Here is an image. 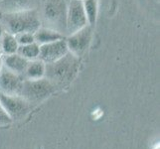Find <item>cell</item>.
Segmentation results:
<instances>
[{
  "mask_svg": "<svg viewBox=\"0 0 160 149\" xmlns=\"http://www.w3.org/2000/svg\"><path fill=\"white\" fill-rule=\"evenodd\" d=\"M68 0H38L37 11L41 25L56 30L66 37Z\"/></svg>",
  "mask_w": 160,
  "mask_h": 149,
  "instance_id": "1",
  "label": "cell"
},
{
  "mask_svg": "<svg viewBox=\"0 0 160 149\" xmlns=\"http://www.w3.org/2000/svg\"><path fill=\"white\" fill-rule=\"evenodd\" d=\"M80 66L79 58L68 52L64 57L53 63L46 64L45 78L56 87L68 85L78 73Z\"/></svg>",
  "mask_w": 160,
  "mask_h": 149,
  "instance_id": "2",
  "label": "cell"
},
{
  "mask_svg": "<svg viewBox=\"0 0 160 149\" xmlns=\"http://www.w3.org/2000/svg\"><path fill=\"white\" fill-rule=\"evenodd\" d=\"M0 21L4 26L5 32L13 35L24 32L35 33L42 26L37 9L15 13H4L1 14Z\"/></svg>",
  "mask_w": 160,
  "mask_h": 149,
  "instance_id": "3",
  "label": "cell"
},
{
  "mask_svg": "<svg viewBox=\"0 0 160 149\" xmlns=\"http://www.w3.org/2000/svg\"><path fill=\"white\" fill-rule=\"evenodd\" d=\"M56 90L52 82L46 78L38 80L24 79L19 96L25 98L29 103H38L50 97Z\"/></svg>",
  "mask_w": 160,
  "mask_h": 149,
  "instance_id": "4",
  "label": "cell"
},
{
  "mask_svg": "<svg viewBox=\"0 0 160 149\" xmlns=\"http://www.w3.org/2000/svg\"><path fill=\"white\" fill-rule=\"evenodd\" d=\"M0 103L12 121L23 118L31 109V103L19 95L0 92Z\"/></svg>",
  "mask_w": 160,
  "mask_h": 149,
  "instance_id": "5",
  "label": "cell"
},
{
  "mask_svg": "<svg viewBox=\"0 0 160 149\" xmlns=\"http://www.w3.org/2000/svg\"><path fill=\"white\" fill-rule=\"evenodd\" d=\"M92 37V26L87 25L82 29L66 36V43L69 52L80 58L90 47Z\"/></svg>",
  "mask_w": 160,
  "mask_h": 149,
  "instance_id": "6",
  "label": "cell"
},
{
  "mask_svg": "<svg viewBox=\"0 0 160 149\" xmlns=\"http://www.w3.org/2000/svg\"><path fill=\"white\" fill-rule=\"evenodd\" d=\"M88 24L87 16L82 0H68L67 17H66V35L82 29Z\"/></svg>",
  "mask_w": 160,
  "mask_h": 149,
  "instance_id": "7",
  "label": "cell"
},
{
  "mask_svg": "<svg viewBox=\"0 0 160 149\" xmlns=\"http://www.w3.org/2000/svg\"><path fill=\"white\" fill-rule=\"evenodd\" d=\"M68 52L69 49L65 37L63 39L40 45L39 59L45 64H50L64 57Z\"/></svg>",
  "mask_w": 160,
  "mask_h": 149,
  "instance_id": "8",
  "label": "cell"
},
{
  "mask_svg": "<svg viewBox=\"0 0 160 149\" xmlns=\"http://www.w3.org/2000/svg\"><path fill=\"white\" fill-rule=\"evenodd\" d=\"M23 80V76L15 74L2 65L0 68V92L6 95H19Z\"/></svg>",
  "mask_w": 160,
  "mask_h": 149,
  "instance_id": "9",
  "label": "cell"
},
{
  "mask_svg": "<svg viewBox=\"0 0 160 149\" xmlns=\"http://www.w3.org/2000/svg\"><path fill=\"white\" fill-rule=\"evenodd\" d=\"M38 0H0V14L37 9Z\"/></svg>",
  "mask_w": 160,
  "mask_h": 149,
  "instance_id": "10",
  "label": "cell"
},
{
  "mask_svg": "<svg viewBox=\"0 0 160 149\" xmlns=\"http://www.w3.org/2000/svg\"><path fill=\"white\" fill-rule=\"evenodd\" d=\"M28 63L29 61L24 57H22L18 53L4 55L2 57V65L4 67H6L8 70L12 71L15 74H18L20 76L24 75V72Z\"/></svg>",
  "mask_w": 160,
  "mask_h": 149,
  "instance_id": "11",
  "label": "cell"
},
{
  "mask_svg": "<svg viewBox=\"0 0 160 149\" xmlns=\"http://www.w3.org/2000/svg\"><path fill=\"white\" fill-rule=\"evenodd\" d=\"M34 37L35 42L38 45H44V44H48L65 38L62 33L44 26H41L39 29L36 30V32L34 33Z\"/></svg>",
  "mask_w": 160,
  "mask_h": 149,
  "instance_id": "12",
  "label": "cell"
},
{
  "mask_svg": "<svg viewBox=\"0 0 160 149\" xmlns=\"http://www.w3.org/2000/svg\"><path fill=\"white\" fill-rule=\"evenodd\" d=\"M46 64L40 59L29 61L26 70L24 72L23 78L28 80H38L45 78Z\"/></svg>",
  "mask_w": 160,
  "mask_h": 149,
  "instance_id": "13",
  "label": "cell"
},
{
  "mask_svg": "<svg viewBox=\"0 0 160 149\" xmlns=\"http://www.w3.org/2000/svg\"><path fill=\"white\" fill-rule=\"evenodd\" d=\"M0 47H1L2 56H4V55H11L17 53L19 44L17 40H16L15 35L5 32L2 38L0 39Z\"/></svg>",
  "mask_w": 160,
  "mask_h": 149,
  "instance_id": "14",
  "label": "cell"
},
{
  "mask_svg": "<svg viewBox=\"0 0 160 149\" xmlns=\"http://www.w3.org/2000/svg\"><path fill=\"white\" fill-rule=\"evenodd\" d=\"M82 3L87 16L88 24L93 26L96 24L98 19V0H82Z\"/></svg>",
  "mask_w": 160,
  "mask_h": 149,
  "instance_id": "15",
  "label": "cell"
},
{
  "mask_svg": "<svg viewBox=\"0 0 160 149\" xmlns=\"http://www.w3.org/2000/svg\"><path fill=\"white\" fill-rule=\"evenodd\" d=\"M17 53L28 61L39 59L40 45H38L36 42L27 44V45H21L18 47Z\"/></svg>",
  "mask_w": 160,
  "mask_h": 149,
  "instance_id": "16",
  "label": "cell"
},
{
  "mask_svg": "<svg viewBox=\"0 0 160 149\" xmlns=\"http://www.w3.org/2000/svg\"><path fill=\"white\" fill-rule=\"evenodd\" d=\"M16 40H17L19 46L21 45H27V44H31L35 42V37L34 33H29V32H24L20 33V34L15 35Z\"/></svg>",
  "mask_w": 160,
  "mask_h": 149,
  "instance_id": "17",
  "label": "cell"
},
{
  "mask_svg": "<svg viewBox=\"0 0 160 149\" xmlns=\"http://www.w3.org/2000/svg\"><path fill=\"white\" fill-rule=\"evenodd\" d=\"M11 122H12V119L9 117V115L6 113L1 103H0V125H6Z\"/></svg>",
  "mask_w": 160,
  "mask_h": 149,
  "instance_id": "18",
  "label": "cell"
},
{
  "mask_svg": "<svg viewBox=\"0 0 160 149\" xmlns=\"http://www.w3.org/2000/svg\"><path fill=\"white\" fill-rule=\"evenodd\" d=\"M4 33H5V29H4V26L2 24V22L0 21V39L2 38V36L4 35Z\"/></svg>",
  "mask_w": 160,
  "mask_h": 149,
  "instance_id": "19",
  "label": "cell"
},
{
  "mask_svg": "<svg viewBox=\"0 0 160 149\" xmlns=\"http://www.w3.org/2000/svg\"><path fill=\"white\" fill-rule=\"evenodd\" d=\"M2 67V57H0V68Z\"/></svg>",
  "mask_w": 160,
  "mask_h": 149,
  "instance_id": "20",
  "label": "cell"
},
{
  "mask_svg": "<svg viewBox=\"0 0 160 149\" xmlns=\"http://www.w3.org/2000/svg\"><path fill=\"white\" fill-rule=\"evenodd\" d=\"M0 57H2V52H1V47H0Z\"/></svg>",
  "mask_w": 160,
  "mask_h": 149,
  "instance_id": "21",
  "label": "cell"
}]
</instances>
